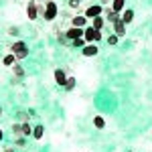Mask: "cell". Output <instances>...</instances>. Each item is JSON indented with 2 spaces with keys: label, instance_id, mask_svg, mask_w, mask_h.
Segmentation results:
<instances>
[{
  "label": "cell",
  "instance_id": "6da1fadb",
  "mask_svg": "<svg viewBox=\"0 0 152 152\" xmlns=\"http://www.w3.org/2000/svg\"><path fill=\"white\" fill-rule=\"evenodd\" d=\"M10 53L18 59V61H20V59H26V57H28V47H26V43H23V41H16V43H12Z\"/></svg>",
  "mask_w": 152,
  "mask_h": 152
},
{
  "label": "cell",
  "instance_id": "7a4b0ae2",
  "mask_svg": "<svg viewBox=\"0 0 152 152\" xmlns=\"http://www.w3.org/2000/svg\"><path fill=\"white\" fill-rule=\"evenodd\" d=\"M59 14V8L57 4H55V0H47L45 2V14H43V18L45 20H55Z\"/></svg>",
  "mask_w": 152,
  "mask_h": 152
},
{
  "label": "cell",
  "instance_id": "3957f363",
  "mask_svg": "<svg viewBox=\"0 0 152 152\" xmlns=\"http://www.w3.org/2000/svg\"><path fill=\"white\" fill-rule=\"evenodd\" d=\"M83 39H85L87 43H95V41H99V39H102V31H97V28H94V26H85Z\"/></svg>",
  "mask_w": 152,
  "mask_h": 152
},
{
  "label": "cell",
  "instance_id": "277c9868",
  "mask_svg": "<svg viewBox=\"0 0 152 152\" xmlns=\"http://www.w3.org/2000/svg\"><path fill=\"white\" fill-rule=\"evenodd\" d=\"M83 14H85L87 18H95V16H102V14H104V6H102V4H94V6H87Z\"/></svg>",
  "mask_w": 152,
  "mask_h": 152
},
{
  "label": "cell",
  "instance_id": "5b68a950",
  "mask_svg": "<svg viewBox=\"0 0 152 152\" xmlns=\"http://www.w3.org/2000/svg\"><path fill=\"white\" fill-rule=\"evenodd\" d=\"M83 33H85V28H79V26H69V28L65 31V37H67L69 41H75V39H81Z\"/></svg>",
  "mask_w": 152,
  "mask_h": 152
},
{
  "label": "cell",
  "instance_id": "8992f818",
  "mask_svg": "<svg viewBox=\"0 0 152 152\" xmlns=\"http://www.w3.org/2000/svg\"><path fill=\"white\" fill-rule=\"evenodd\" d=\"M105 16V20H107V23H112V24H116L118 20H122V16H120V12H116L114 10V8H105V12H104Z\"/></svg>",
  "mask_w": 152,
  "mask_h": 152
},
{
  "label": "cell",
  "instance_id": "52a82bcc",
  "mask_svg": "<svg viewBox=\"0 0 152 152\" xmlns=\"http://www.w3.org/2000/svg\"><path fill=\"white\" fill-rule=\"evenodd\" d=\"M37 16H39V6H37V0H35V2H28V6H26V18L35 20Z\"/></svg>",
  "mask_w": 152,
  "mask_h": 152
},
{
  "label": "cell",
  "instance_id": "ba28073f",
  "mask_svg": "<svg viewBox=\"0 0 152 152\" xmlns=\"http://www.w3.org/2000/svg\"><path fill=\"white\" fill-rule=\"evenodd\" d=\"M71 26H79V28H85L87 26V16L85 14H77L71 18Z\"/></svg>",
  "mask_w": 152,
  "mask_h": 152
},
{
  "label": "cell",
  "instance_id": "9c48e42d",
  "mask_svg": "<svg viewBox=\"0 0 152 152\" xmlns=\"http://www.w3.org/2000/svg\"><path fill=\"white\" fill-rule=\"evenodd\" d=\"M97 51H99V49H97V45H94V43H87V45L81 49V53L85 57H94V55H97Z\"/></svg>",
  "mask_w": 152,
  "mask_h": 152
},
{
  "label": "cell",
  "instance_id": "30bf717a",
  "mask_svg": "<svg viewBox=\"0 0 152 152\" xmlns=\"http://www.w3.org/2000/svg\"><path fill=\"white\" fill-rule=\"evenodd\" d=\"M67 75H65V71L63 69H55V81H57V85H61V87H65V83H67Z\"/></svg>",
  "mask_w": 152,
  "mask_h": 152
},
{
  "label": "cell",
  "instance_id": "8fae6325",
  "mask_svg": "<svg viewBox=\"0 0 152 152\" xmlns=\"http://www.w3.org/2000/svg\"><path fill=\"white\" fill-rule=\"evenodd\" d=\"M114 33H116L118 37H124V35H126V23L118 20V23L114 24Z\"/></svg>",
  "mask_w": 152,
  "mask_h": 152
},
{
  "label": "cell",
  "instance_id": "7c38bea8",
  "mask_svg": "<svg viewBox=\"0 0 152 152\" xmlns=\"http://www.w3.org/2000/svg\"><path fill=\"white\" fill-rule=\"evenodd\" d=\"M91 26L97 28V31H102V28L105 26V18L104 16H95V18H91Z\"/></svg>",
  "mask_w": 152,
  "mask_h": 152
},
{
  "label": "cell",
  "instance_id": "4fadbf2b",
  "mask_svg": "<svg viewBox=\"0 0 152 152\" xmlns=\"http://www.w3.org/2000/svg\"><path fill=\"white\" fill-rule=\"evenodd\" d=\"M16 61H18V59L14 57L12 53H8V55H4V59H2V65H6V67H12Z\"/></svg>",
  "mask_w": 152,
  "mask_h": 152
},
{
  "label": "cell",
  "instance_id": "5bb4252c",
  "mask_svg": "<svg viewBox=\"0 0 152 152\" xmlns=\"http://www.w3.org/2000/svg\"><path fill=\"white\" fill-rule=\"evenodd\" d=\"M132 20H134V10H124L122 12V23H126V24H130L132 23Z\"/></svg>",
  "mask_w": 152,
  "mask_h": 152
},
{
  "label": "cell",
  "instance_id": "9a60e30c",
  "mask_svg": "<svg viewBox=\"0 0 152 152\" xmlns=\"http://www.w3.org/2000/svg\"><path fill=\"white\" fill-rule=\"evenodd\" d=\"M43 134H45V128H43V126H35V128H33V138H35V140H41Z\"/></svg>",
  "mask_w": 152,
  "mask_h": 152
},
{
  "label": "cell",
  "instance_id": "2e32d148",
  "mask_svg": "<svg viewBox=\"0 0 152 152\" xmlns=\"http://www.w3.org/2000/svg\"><path fill=\"white\" fill-rule=\"evenodd\" d=\"M124 4H126V0H112V8H114L116 12L124 10Z\"/></svg>",
  "mask_w": 152,
  "mask_h": 152
},
{
  "label": "cell",
  "instance_id": "e0dca14e",
  "mask_svg": "<svg viewBox=\"0 0 152 152\" xmlns=\"http://www.w3.org/2000/svg\"><path fill=\"white\" fill-rule=\"evenodd\" d=\"M12 73H14V77H23V75H24V69H23V65H18V63H14V65H12Z\"/></svg>",
  "mask_w": 152,
  "mask_h": 152
},
{
  "label": "cell",
  "instance_id": "ac0fdd59",
  "mask_svg": "<svg viewBox=\"0 0 152 152\" xmlns=\"http://www.w3.org/2000/svg\"><path fill=\"white\" fill-rule=\"evenodd\" d=\"M94 126H95V128H97V130L105 128V120H104V118H102V116H95V118H94Z\"/></svg>",
  "mask_w": 152,
  "mask_h": 152
},
{
  "label": "cell",
  "instance_id": "d6986e66",
  "mask_svg": "<svg viewBox=\"0 0 152 152\" xmlns=\"http://www.w3.org/2000/svg\"><path fill=\"white\" fill-rule=\"evenodd\" d=\"M12 134H14V138H20L23 136V124H14L12 126Z\"/></svg>",
  "mask_w": 152,
  "mask_h": 152
},
{
  "label": "cell",
  "instance_id": "ffe728a7",
  "mask_svg": "<svg viewBox=\"0 0 152 152\" xmlns=\"http://www.w3.org/2000/svg\"><path fill=\"white\" fill-rule=\"evenodd\" d=\"M23 136H33V128H31V124H23Z\"/></svg>",
  "mask_w": 152,
  "mask_h": 152
},
{
  "label": "cell",
  "instance_id": "44dd1931",
  "mask_svg": "<svg viewBox=\"0 0 152 152\" xmlns=\"http://www.w3.org/2000/svg\"><path fill=\"white\" fill-rule=\"evenodd\" d=\"M85 43H87V41H85V39H83V37H81V39H75V41H71V45H73V47H85Z\"/></svg>",
  "mask_w": 152,
  "mask_h": 152
},
{
  "label": "cell",
  "instance_id": "7402d4cb",
  "mask_svg": "<svg viewBox=\"0 0 152 152\" xmlns=\"http://www.w3.org/2000/svg\"><path fill=\"white\" fill-rule=\"evenodd\" d=\"M73 87H75V79H73V77H69V79H67V83H65V89L69 91V89H73Z\"/></svg>",
  "mask_w": 152,
  "mask_h": 152
},
{
  "label": "cell",
  "instance_id": "603a6c76",
  "mask_svg": "<svg viewBox=\"0 0 152 152\" xmlns=\"http://www.w3.org/2000/svg\"><path fill=\"white\" fill-rule=\"evenodd\" d=\"M79 6H81V2H79V0H69V8H73V10H77Z\"/></svg>",
  "mask_w": 152,
  "mask_h": 152
},
{
  "label": "cell",
  "instance_id": "cb8c5ba5",
  "mask_svg": "<svg viewBox=\"0 0 152 152\" xmlns=\"http://www.w3.org/2000/svg\"><path fill=\"white\" fill-rule=\"evenodd\" d=\"M118 39H120L118 35H110L107 37V43H110V45H118Z\"/></svg>",
  "mask_w": 152,
  "mask_h": 152
},
{
  "label": "cell",
  "instance_id": "d4e9b609",
  "mask_svg": "<svg viewBox=\"0 0 152 152\" xmlns=\"http://www.w3.org/2000/svg\"><path fill=\"white\" fill-rule=\"evenodd\" d=\"M6 35L16 37V35H18V28H16V26H8V33H6Z\"/></svg>",
  "mask_w": 152,
  "mask_h": 152
},
{
  "label": "cell",
  "instance_id": "484cf974",
  "mask_svg": "<svg viewBox=\"0 0 152 152\" xmlns=\"http://www.w3.org/2000/svg\"><path fill=\"white\" fill-rule=\"evenodd\" d=\"M16 148H24V136L16 138Z\"/></svg>",
  "mask_w": 152,
  "mask_h": 152
},
{
  "label": "cell",
  "instance_id": "4316f807",
  "mask_svg": "<svg viewBox=\"0 0 152 152\" xmlns=\"http://www.w3.org/2000/svg\"><path fill=\"white\" fill-rule=\"evenodd\" d=\"M2 138H4V132H2V130H0V140H2Z\"/></svg>",
  "mask_w": 152,
  "mask_h": 152
},
{
  "label": "cell",
  "instance_id": "83f0119b",
  "mask_svg": "<svg viewBox=\"0 0 152 152\" xmlns=\"http://www.w3.org/2000/svg\"><path fill=\"white\" fill-rule=\"evenodd\" d=\"M4 152H14V150H12V148H6V150H4Z\"/></svg>",
  "mask_w": 152,
  "mask_h": 152
},
{
  "label": "cell",
  "instance_id": "f1b7e54d",
  "mask_svg": "<svg viewBox=\"0 0 152 152\" xmlns=\"http://www.w3.org/2000/svg\"><path fill=\"white\" fill-rule=\"evenodd\" d=\"M0 118H2V107H0Z\"/></svg>",
  "mask_w": 152,
  "mask_h": 152
},
{
  "label": "cell",
  "instance_id": "f546056e",
  "mask_svg": "<svg viewBox=\"0 0 152 152\" xmlns=\"http://www.w3.org/2000/svg\"><path fill=\"white\" fill-rule=\"evenodd\" d=\"M102 2H110V0H102Z\"/></svg>",
  "mask_w": 152,
  "mask_h": 152
},
{
  "label": "cell",
  "instance_id": "4dcf8cb0",
  "mask_svg": "<svg viewBox=\"0 0 152 152\" xmlns=\"http://www.w3.org/2000/svg\"><path fill=\"white\" fill-rule=\"evenodd\" d=\"M37 2H43V0H37Z\"/></svg>",
  "mask_w": 152,
  "mask_h": 152
},
{
  "label": "cell",
  "instance_id": "1f68e13d",
  "mask_svg": "<svg viewBox=\"0 0 152 152\" xmlns=\"http://www.w3.org/2000/svg\"><path fill=\"white\" fill-rule=\"evenodd\" d=\"M79 2H81V0H79Z\"/></svg>",
  "mask_w": 152,
  "mask_h": 152
}]
</instances>
